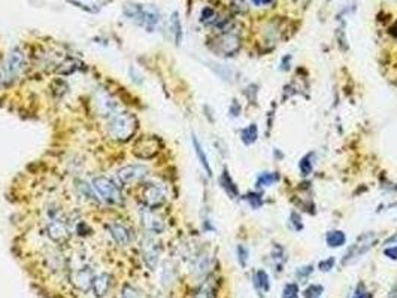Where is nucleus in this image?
I'll return each mask as SVG.
<instances>
[{
	"label": "nucleus",
	"instance_id": "26",
	"mask_svg": "<svg viewBox=\"0 0 397 298\" xmlns=\"http://www.w3.org/2000/svg\"><path fill=\"white\" fill-rule=\"evenodd\" d=\"M170 27L174 28L172 32L175 33V41H176V43H179V42H181V38H182V32H181V22H179V17H178V14H176V12L172 15V20H170Z\"/></svg>",
	"mask_w": 397,
	"mask_h": 298
},
{
	"label": "nucleus",
	"instance_id": "22",
	"mask_svg": "<svg viewBox=\"0 0 397 298\" xmlns=\"http://www.w3.org/2000/svg\"><path fill=\"white\" fill-rule=\"evenodd\" d=\"M272 259H273V264H275V270L276 272H281L282 270V264L286 262V251L281 245H275L273 249H272Z\"/></svg>",
	"mask_w": 397,
	"mask_h": 298
},
{
	"label": "nucleus",
	"instance_id": "27",
	"mask_svg": "<svg viewBox=\"0 0 397 298\" xmlns=\"http://www.w3.org/2000/svg\"><path fill=\"white\" fill-rule=\"evenodd\" d=\"M193 298H212V286L209 283H203L194 292Z\"/></svg>",
	"mask_w": 397,
	"mask_h": 298
},
{
	"label": "nucleus",
	"instance_id": "37",
	"mask_svg": "<svg viewBox=\"0 0 397 298\" xmlns=\"http://www.w3.org/2000/svg\"><path fill=\"white\" fill-rule=\"evenodd\" d=\"M312 272H314V267L312 265H308V267H300L299 270H297V277H302V279H305V277H308Z\"/></svg>",
	"mask_w": 397,
	"mask_h": 298
},
{
	"label": "nucleus",
	"instance_id": "17",
	"mask_svg": "<svg viewBox=\"0 0 397 298\" xmlns=\"http://www.w3.org/2000/svg\"><path fill=\"white\" fill-rule=\"evenodd\" d=\"M326 243L329 248H340L347 243V235L342 230H331L326 234Z\"/></svg>",
	"mask_w": 397,
	"mask_h": 298
},
{
	"label": "nucleus",
	"instance_id": "19",
	"mask_svg": "<svg viewBox=\"0 0 397 298\" xmlns=\"http://www.w3.org/2000/svg\"><path fill=\"white\" fill-rule=\"evenodd\" d=\"M259 139V127L257 124H249L246 126L245 128L241 130V140L243 145L249 146V145H254Z\"/></svg>",
	"mask_w": 397,
	"mask_h": 298
},
{
	"label": "nucleus",
	"instance_id": "11",
	"mask_svg": "<svg viewBox=\"0 0 397 298\" xmlns=\"http://www.w3.org/2000/svg\"><path fill=\"white\" fill-rule=\"evenodd\" d=\"M140 224L151 234H161L166 228L163 219L157 213H154L153 209H148V207H145L144 211L140 212Z\"/></svg>",
	"mask_w": 397,
	"mask_h": 298
},
{
	"label": "nucleus",
	"instance_id": "35",
	"mask_svg": "<svg viewBox=\"0 0 397 298\" xmlns=\"http://www.w3.org/2000/svg\"><path fill=\"white\" fill-rule=\"evenodd\" d=\"M214 18H215V11L214 9H211V8H205L203 11H202V21L203 22H211V21H214Z\"/></svg>",
	"mask_w": 397,
	"mask_h": 298
},
{
	"label": "nucleus",
	"instance_id": "41",
	"mask_svg": "<svg viewBox=\"0 0 397 298\" xmlns=\"http://www.w3.org/2000/svg\"><path fill=\"white\" fill-rule=\"evenodd\" d=\"M388 298H397V285L393 286V289H391L390 294H388Z\"/></svg>",
	"mask_w": 397,
	"mask_h": 298
},
{
	"label": "nucleus",
	"instance_id": "7",
	"mask_svg": "<svg viewBox=\"0 0 397 298\" xmlns=\"http://www.w3.org/2000/svg\"><path fill=\"white\" fill-rule=\"evenodd\" d=\"M27 67V58L25 54L20 48H14L6 58V64H5V78L6 79H17L18 76L22 75V72Z\"/></svg>",
	"mask_w": 397,
	"mask_h": 298
},
{
	"label": "nucleus",
	"instance_id": "20",
	"mask_svg": "<svg viewBox=\"0 0 397 298\" xmlns=\"http://www.w3.org/2000/svg\"><path fill=\"white\" fill-rule=\"evenodd\" d=\"M279 181V173L276 171H263L259 174L257 182H255V187L257 188H267L272 187L273 184H276Z\"/></svg>",
	"mask_w": 397,
	"mask_h": 298
},
{
	"label": "nucleus",
	"instance_id": "9",
	"mask_svg": "<svg viewBox=\"0 0 397 298\" xmlns=\"http://www.w3.org/2000/svg\"><path fill=\"white\" fill-rule=\"evenodd\" d=\"M148 174V167L142 166V164H130L124 166L117 171V179L118 182L123 185H133L140 182L142 179Z\"/></svg>",
	"mask_w": 397,
	"mask_h": 298
},
{
	"label": "nucleus",
	"instance_id": "25",
	"mask_svg": "<svg viewBox=\"0 0 397 298\" xmlns=\"http://www.w3.org/2000/svg\"><path fill=\"white\" fill-rule=\"evenodd\" d=\"M323 292H324V288L321 285H310L305 289L303 297L305 298H321Z\"/></svg>",
	"mask_w": 397,
	"mask_h": 298
},
{
	"label": "nucleus",
	"instance_id": "31",
	"mask_svg": "<svg viewBox=\"0 0 397 298\" xmlns=\"http://www.w3.org/2000/svg\"><path fill=\"white\" fill-rule=\"evenodd\" d=\"M246 200L249 201V204H251V207L252 209H259V207H262V204H263V200H262V197L259 195V194H248L246 195Z\"/></svg>",
	"mask_w": 397,
	"mask_h": 298
},
{
	"label": "nucleus",
	"instance_id": "15",
	"mask_svg": "<svg viewBox=\"0 0 397 298\" xmlns=\"http://www.w3.org/2000/svg\"><path fill=\"white\" fill-rule=\"evenodd\" d=\"M109 285H110V276L108 273H100V275L94 276L93 285H91V288L94 291V295L99 297V298L106 295L108 291H109Z\"/></svg>",
	"mask_w": 397,
	"mask_h": 298
},
{
	"label": "nucleus",
	"instance_id": "3",
	"mask_svg": "<svg viewBox=\"0 0 397 298\" xmlns=\"http://www.w3.org/2000/svg\"><path fill=\"white\" fill-rule=\"evenodd\" d=\"M124 12L129 18L136 21L140 27L147 28V32H154L160 22V12L154 6L142 5H127Z\"/></svg>",
	"mask_w": 397,
	"mask_h": 298
},
{
	"label": "nucleus",
	"instance_id": "33",
	"mask_svg": "<svg viewBox=\"0 0 397 298\" xmlns=\"http://www.w3.org/2000/svg\"><path fill=\"white\" fill-rule=\"evenodd\" d=\"M353 298H372V295H371V292H369V291L366 289V286H364L363 283H360V285L357 286V289H355Z\"/></svg>",
	"mask_w": 397,
	"mask_h": 298
},
{
	"label": "nucleus",
	"instance_id": "23",
	"mask_svg": "<svg viewBox=\"0 0 397 298\" xmlns=\"http://www.w3.org/2000/svg\"><path fill=\"white\" fill-rule=\"evenodd\" d=\"M312 157H314V154L309 152L306 154L303 158H300L299 161V170H300V174L302 176H309L312 173V170H314V161H312Z\"/></svg>",
	"mask_w": 397,
	"mask_h": 298
},
{
	"label": "nucleus",
	"instance_id": "4",
	"mask_svg": "<svg viewBox=\"0 0 397 298\" xmlns=\"http://www.w3.org/2000/svg\"><path fill=\"white\" fill-rule=\"evenodd\" d=\"M93 191L96 192V198L102 200L106 204H121L123 194L118 185L106 176H97L91 182Z\"/></svg>",
	"mask_w": 397,
	"mask_h": 298
},
{
	"label": "nucleus",
	"instance_id": "34",
	"mask_svg": "<svg viewBox=\"0 0 397 298\" xmlns=\"http://www.w3.org/2000/svg\"><path fill=\"white\" fill-rule=\"evenodd\" d=\"M290 221H291L293 228H294L296 231L303 230V222H302V218H300V215H299L297 212H291V215H290Z\"/></svg>",
	"mask_w": 397,
	"mask_h": 298
},
{
	"label": "nucleus",
	"instance_id": "14",
	"mask_svg": "<svg viewBox=\"0 0 397 298\" xmlns=\"http://www.w3.org/2000/svg\"><path fill=\"white\" fill-rule=\"evenodd\" d=\"M94 273L88 265H84L75 272L73 275V283L81 289V291H88L93 285Z\"/></svg>",
	"mask_w": 397,
	"mask_h": 298
},
{
	"label": "nucleus",
	"instance_id": "32",
	"mask_svg": "<svg viewBox=\"0 0 397 298\" xmlns=\"http://www.w3.org/2000/svg\"><path fill=\"white\" fill-rule=\"evenodd\" d=\"M334 264H336V259L333 258V256H330V258H327V259H324V261H321L320 262V270L321 272H324V273H329L331 268L334 267Z\"/></svg>",
	"mask_w": 397,
	"mask_h": 298
},
{
	"label": "nucleus",
	"instance_id": "24",
	"mask_svg": "<svg viewBox=\"0 0 397 298\" xmlns=\"http://www.w3.org/2000/svg\"><path fill=\"white\" fill-rule=\"evenodd\" d=\"M209 267V256L208 255H200L197 258L196 264H194V273L196 275H205L208 272Z\"/></svg>",
	"mask_w": 397,
	"mask_h": 298
},
{
	"label": "nucleus",
	"instance_id": "29",
	"mask_svg": "<svg viewBox=\"0 0 397 298\" xmlns=\"http://www.w3.org/2000/svg\"><path fill=\"white\" fill-rule=\"evenodd\" d=\"M236 252H238V261H239L241 267H246V264H248V256H249L248 248H246L245 245H239L238 249H236Z\"/></svg>",
	"mask_w": 397,
	"mask_h": 298
},
{
	"label": "nucleus",
	"instance_id": "12",
	"mask_svg": "<svg viewBox=\"0 0 397 298\" xmlns=\"http://www.w3.org/2000/svg\"><path fill=\"white\" fill-rule=\"evenodd\" d=\"M142 258H144L145 264L148 265L150 270H154L157 267L158 258H160V246L153 238H145L142 243Z\"/></svg>",
	"mask_w": 397,
	"mask_h": 298
},
{
	"label": "nucleus",
	"instance_id": "10",
	"mask_svg": "<svg viewBox=\"0 0 397 298\" xmlns=\"http://www.w3.org/2000/svg\"><path fill=\"white\" fill-rule=\"evenodd\" d=\"M239 48H241V38L230 32H224L220 38H217L215 45H214V51L225 57L236 54Z\"/></svg>",
	"mask_w": 397,
	"mask_h": 298
},
{
	"label": "nucleus",
	"instance_id": "2",
	"mask_svg": "<svg viewBox=\"0 0 397 298\" xmlns=\"http://www.w3.org/2000/svg\"><path fill=\"white\" fill-rule=\"evenodd\" d=\"M46 234L54 242H66L70 235V224L60 209H46Z\"/></svg>",
	"mask_w": 397,
	"mask_h": 298
},
{
	"label": "nucleus",
	"instance_id": "30",
	"mask_svg": "<svg viewBox=\"0 0 397 298\" xmlns=\"http://www.w3.org/2000/svg\"><path fill=\"white\" fill-rule=\"evenodd\" d=\"M121 298H140V294L134 286L124 285V288L121 291Z\"/></svg>",
	"mask_w": 397,
	"mask_h": 298
},
{
	"label": "nucleus",
	"instance_id": "5",
	"mask_svg": "<svg viewBox=\"0 0 397 298\" xmlns=\"http://www.w3.org/2000/svg\"><path fill=\"white\" fill-rule=\"evenodd\" d=\"M376 243V233L374 231H369V233H364L361 235L357 237V240L348 248L347 254L344 255L342 258V264L347 265V264H351L354 261H357L360 256H363L364 254H367L371 251Z\"/></svg>",
	"mask_w": 397,
	"mask_h": 298
},
{
	"label": "nucleus",
	"instance_id": "39",
	"mask_svg": "<svg viewBox=\"0 0 397 298\" xmlns=\"http://www.w3.org/2000/svg\"><path fill=\"white\" fill-rule=\"evenodd\" d=\"M251 2L255 6H267V5H270L273 2V0H251Z\"/></svg>",
	"mask_w": 397,
	"mask_h": 298
},
{
	"label": "nucleus",
	"instance_id": "18",
	"mask_svg": "<svg viewBox=\"0 0 397 298\" xmlns=\"http://www.w3.org/2000/svg\"><path fill=\"white\" fill-rule=\"evenodd\" d=\"M220 184H221V187L224 188V191H225L227 194H229L232 198H236V197L239 195V190H238L236 184L233 182L232 176L229 174V171H227L225 169H224V171H222V174H221V177H220Z\"/></svg>",
	"mask_w": 397,
	"mask_h": 298
},
{
	"label": "nucleus",
	"instance_id": "38",
	"mask_svg": "<svg viewBox=\"0 0 397 298\" xmlns=\"http://www.w3.org/2000/svg\"><path fill=\"white\" fill-rule=\"evenodd\" d=\"M384 255L390 259H397V245L396 246H390V248H385L384 249Z\"/></svg>",
	"mask_w": 397,
	"mask_h": 298
},
{
	"label": "nucleus",
	"instance_id": "21",
	"mask_svg": "<svg viewBox=\"0 0 397 298\" xmlns=\"http://www.w3.org/2000/svg\"><path fill=\"white\" fill-rule=\"evenodd\" d=\"M254 282L257 289L263 291V292H269L270 289V280H269V275L265 270H257L254 275Z\"/></svg>",
	"mask_w": 397,
	"mask_h": 298
},
{
	"label": "nucleus",
	"instance_id": "36",
	"mask_svg": "<svg viewBox=\"0 0 397 298\" xmlns=\"http://www.w3.org/2000/svg\"><path fill=\"white\" fill-rule=\"evenodd\" d=\"M232 5L236 11L239 12H245L248 9V3H246V0H232Z\"/></svg>",
	"mask_w": 397,
	"mask_h": 298
},
{
	"label": "nucleus",
	"instance_id": "8",
	"mask_svg": "<svg viewBox=\"0 0 397 298\" xmlns=\"http://www.w3.org/2000/svg\"><path fill=\"white\" fill-rule=\"evenodd\" d=\"M160 140L154 136H142L133 145V154L140 160H150L160 151Z\"/></svg>",
	"mask_w": 397,
	"mask_h": 298
},
{
	"label": "nucleus",
	"instance_id": "42",
	"mask_svg": "<svg viewBox=\"0 0 397 298\" xmlns=\"http://www.w3.org/2000/svg\"><path fill=\"white\" fill-rule=\"evenodd\" d=\"M327 2H330V0H327Z\"/></svg>",
	"mask_w": 397,
	"mask_h": 298
},
{
	"label": "nucleus",
	"instance_id": "40",
	"mask_svg": "<svg viewBox=\"0 0 397 298\" xmlns=\"http://www.w3.org/2000/svg\"><path fill=\"white\" fill-rule=\"evenodd\" d=\"M393 243L397 245V233H394L393 235H390L388 238H385V240H384V245H393Z\"/></svg>",
	"mask_w": 397,
	"mask_h": 298
},
{
	"label": "nucleus",
	"instance_id": "13",
	"mask_svg": "<svg viewBox=\"0 0 397 298\" xmlns=\"http://www.w3.org/2000/svg\"><path fill=\"white\" fill-rule=\"evenodd\" d=\"M113 242L120 246H127L132 242V231L121 222H112L106 225Z\"/></svg>",
	"mask_w": 397,
	"mask_h": 298
},
{
	"label": "nucleus",
	"instance_id": "6",
	"mask_svg": "<svg viewBox=\"0 0 397 298\" xmlns=\"http://www.w3.org/2000/svg\"><path fill=\"white\" fill-rule=\"evenodd\" d=\"M140 201L148 209H158L167 201V188L163 184L151 182L140 191Z\"/></svg>",
	"mask_w": 397,
	"mask_h": 298
},
{
	"label": "nucleus",
	"instance_id": "28",
	"mask_svg": "<svg viewBox=\"0 0 397 298\" xmlns=\"http://www.w3.org/2000/svg\"><path fill=\"white\" fill-rule=\"evenodd\" d=\"M297 295H299L297 283H288L282 291V298H297Z\"/></svg>",
	"mask_w": 397,
	"mask_h": 298
},
{
	"label": "nucleus",
	"instance_id": "16",
	"mask_svg": "<svg viewBox=\"0 0 397 298\" xmlns=\"http://www.w3.org/2000/svg\"><path fill=\"white\" fill-rule=\"evenodd\" d=\"M191 142H193V148H194V152H196V155H197L198 163L202 164V167L205 169V171H206V174H208V176H212V169H211V164H209L208 155H206V152L203 151V146H202V143L198 142V139H197L194 134H193Z\"/></svg>",
	"mask_w": 397,
	"mask_h": 298
},
{
	"label": "nucleus",
	"instance_id": "1",
	"mask_svg": "<svg viewBox=\"0 0 397 298\" xmlns=\"http://www.w3.org/2000/svg\"><path fill=\"white\" fill-rule=\"evenodd\" d=\"M108 134L117 142H127L132 139L137 130V119L133 113L129 112H115L110 113L106 123Z\"/></svg>",
	"mask_w": 397,
	"mask_h": 298
}]
</instances>
